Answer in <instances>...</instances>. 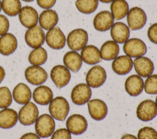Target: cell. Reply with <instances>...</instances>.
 I'll list each match as a JSON object with an SVG mask.
<instances>
[{
  "mask_svg": "<svg viewBox=\"0 0 157 139\" xmlns=\"http://www.w3.org/2000/svg\"><path fill=\"white\" fill-rule=\"evenodd\" d=\"M67 130L74 135H80L87 130V120L83 116L73 114L67 119Z\"/></svg>",
  "mask_w": 157,
  "mask_h": 139,
  "instance_id": "10",
  "label": "cell"
},
{
  "mask_svg": "<svg viewBox=\"0 0 157 139\" xmlns=\"http://www.w3.org/2000/svg\"><path fill=\"white\" fill-rule=\"evenodd\" d=\"M106 78L105 68L100 65H94L86 73V82L90 88H98L105 83Z\"/></svg>",
  "mask_w": 157,
  "mask_h": 139,
  "instance_id": "7",
  "label": "cell"
},
{
  "mask_svg": "<svg viewBox=\"0 0 157 139\" xmlns=\"http://www.w3.org/2000/svg\"><path fill=\"white\" fill-rule=\"evenodd\" d=\"M137 139H157V131L152 127H142L137 133Z\"/></svg>",
  "mask_w": 157,
  "mask_h": 139,
  "instance_id": "36",
  "label": "cell"
},
{
  "mask_svg": "<svg viewBox=\"0 0 157 139\" xmlns=\"http://www.w3.org/2000/svg\"><path fill=\"white\" fill-rule=\"evenodd\" d=\"M63 62L68 70L77 72L82 67V60L80 54L76 51H69L64 54Z\"/></svg>",
  "mask_w": 157,
  "mask_h": 139,
  "instance_id": "28",
  "label": "cell"
},
{
  "mask_svg": "<svg viewBox=\"0 0 157 139\" xmlns=\"http://www.w3.org/2000/svg\"><path fill=\"white\" fill-rule=\"evenodd\" d=\"M48 58L47 50L43 47H38L32 50L29 55V61L32 65L40 66L47 62Z\"/></svg>",
  "mask_w": 157,
  "mask_h": 139,
  "instance_id": "31",
  "label": "cell"
},
{
  "mask_svg": "<svg viewBox=\"0 0 157 139\" xmlns=\"http://www.w3.org/2000/svg\"><path fill=\"white\" fill-rule=\"evenodd\" d=\"M19 20L23 26L27 29L34 27L37 25L39 21V15L35 8L32 6H24L19 13Z\"/></svg>",
  "mask_w": 157,
  "mask_h": 139,
  "instance_id": "17",
  "label": "cell"
},
{
  "mask_svg": "<svg viewBox=\"0 0 157 139\" xmlns=\"http://www.w3.org/2000/svg\"><path fill=\"white\" fill-rule=\"evenodd\" d=\"M75 6L83 14H90L98 7V0H76Z\"/></svg>",
  "mask_w": 157,
  "mask_h": 139,
  "instance_id": "33",
  "label": "cell"
},
{
  "mask_svg": "<svg viewBox=\"0 0 157 139\" xmlns=\"http://www.w3.org/2000/svg\"><path fill=\"white\" fill-rule=\"evenodd\" d=\"M20 139H41V137L35 133H26L23 134Z\"/></svg>",
  "mask_w": 157,
  "mask_h": 139,
  "instance_id": "41",
  "label": "cell"
},
{
  "mask_svg": "<svg viewBox=\"0 0 157 139\" xmlns=\"http://www.w3.org/2000/svg\"><path fill=\"white\" fill-rule=\"evenodd\" d=\"M18 113L12 109H3L0 111V128L10 129L17 124Z\"/></svg>",
  "mask_w": 157,
  "mask_h": 139,
  "instance_id": "27",
  "label": "cell"
},
{
  "mask_svg": "<svg viewBox=\"0 0 157 139\" xmlns=\"http://www.w3.org/2000/svg\"><path fill=\"white\" fill-rule=\"evenodd\" d=\"M39 118V109L33 102L25 104L18 112V120L24 126L34 124Z\"/></svg>",
  "mask_w": 157,
  "mask_h": 139,
  "instance_id": "5",
  "label": "cell"
},
{
  "mask_svg": "<svg viewBox=\"0 0 157 139\" xmlns=\"http://www.w3.org/2000/svg\"><path fill=\"white\" fill-rule=\"evenodd\" d=\"M58 15L57 12L53 10H46L41 13L39 17V22L40 27L45 30L53 29L58 23Z\"/></svg>",
  "mask_w": 157,
  "mask_h": 139,
  "instance_id": "24",
  "label": "cell"
},
{
  "mask_svg": "<svg viewBox=\"0 0 157 139\" xmlns=\"http://www.w3.org/2000/svg\"><path fill=\"white\" fill-rule=\"evenodd\" d=\"M155 105H156V107H157V96H156V98H155Z\"/></svg>",
  "mask_w": 157,
  "mask_h": 139,
  "instance_id": "47",
  "label": "cell"
},
{
  "mask_svg": "<svg viewBox=\"0 0 157 139\" xmlns=\"http://www.w3.org/2000/svg\"><path fill=\"white\" fill-rule=\"evenodd\" d=\"M127 17V24L130 30L136 31L142 29L147 22V15L141 8L135 7L129 10Z\"/></svg>",
  "mask_w": 157,
  "mask_h": 139,
  "instance_id": "4",
  "label": "cell"
},
{
  "mask_svg": "<svg viewBox=\"0 0 157 139\" xmlns=\"http://www.w3.org/2000/svg\"><path fill=\"white\" fill-rule=\"evenodd\" d=\"M50 77L57 88H62L68 84L71 79L70 71L64 65H55L50 71Z\"/></svg>",
  "mask_w": 157,
  "mask_h": 139,
  "instance_id": "12",
  "label": "cell"
},
{
  "mask_svg": "<svg viewBox=\"0 0 157 139\" xmlns=\"http://www.w3.org/2000/svg\"><path fill=\"white\" fill-rule=\"evenodd\" d=\"M111 36L116 43H124L130 38V29L123 22H116L111 28Z\"/></svg>",
  "mask_w": 157,
  "mask_h": 139,
  "instance_id": "20",
  "label": "cell"
},
{
  "mask_svg": "<svg viewBox=\"0 0 157 139\" xmlns=\"http://www.w3.org/2000/svg\"><path fill=\"white\" fill-rule=\"evenodd\" d=\"M125 90L130 96L137 97L144 91V81L138 75H131L126 79Z\"/></svg>",
  "mask_w": 157,
  "mask_h": 139,
  "instance_id": "21",
  "label": "cell"
},
{
  "mask_svg": "<svg viewBox=\"0 0 157 139\" xmlns=\"http://www.w3.org/2000/svg\"><path fill=\"white\" fill-rule=\"evenodd\" d=\"M123 52L130 57H142L147 53V46L145 42L137 38L129 39L123 45Z\"/></svg>",
  "mask_w": 157,
  "mask_h": 139,
  "instance_id": "6",
  "label": "cell"
},
{
  "mask_svg": "<svg viewBox=\"0 0 157 139\" xmlns=\"http://www.w3.org/2000/svg\"><path fill=\"white\" fill-rule=\"evenodd\" d=\"M113 71L117 75H125L128 74L133 68V61L129 56H120L113 60L112 64Z\"/></svg>",
  "mask_w": 157,
  "mask_h": 139,
  "instance_id": "19",
  "label": "cell"
},
{
  "mask_svg": "<svg viewBox=\"0 0 157 139\" xmlns=\"http://www.w3.org/2000/svg\"><path fill=\"white\" fill-rule=\"evenodd\" d=\"M137 117L140 120L148 122L155 119L157 116V107L152 100H145L138 105L136 111Z\"/></svg>",
  "mask_w": 157,
  "mask_h": 139,
  "instance_id": "8",
  "label": "cell"
},
{
  "mask_svg": "<svg viewBox=\"0 0 157 139\" xmlns=\"http://www.w3.org/2000/svg\"><path fill=\"white\" fill-rule=\"evenodd\" d=\"M10 29V22L7 17L0 14V36L6 34Z\"/></svg>",
  "mask_w": 157,
  "mask_h": 139,
  "instance_id": "38",
  "label": "cell"
},
{
  "mask_svg": "<svg viewBox=\"0 0 157 139\" xmlns=\"http://www.w3.org/2000/svg\"><path fill=\"white\" fill-rule=\"evenodd\" d=\"M2 10V1L0 0V12Z\"/></svg>",
  "mask_w": 157,
  "mask_h": 139,
  "instance_id": "45",
  "label": "cell"
},
{
  "mask_svg": "<svg viewBox=\"0 0 157 139\" xmlns=\"http://www.w3.org/2000/svg\"><path fill=\"white\" fill-rule=\"evenodd\" d=\"M144 90L148 95H157V75H151L144 82Z\"/></svg>",
  "mask_w": 157,
  "mask_h": 139,
  "instance_id": "35",
  "label": "cell"
},
{
  "mask_svg": "<svg viewBox=\"0 0 157 139\" xmlns=\"http://www.w3.org/2000/svg\"><path fill=\"white\" fill-rule=\"evenodd\" d=\"M70 110L68 101L63 97H57L51 101L49 105V112L54 120L64 121Z\"/></svg>",
  "mask_w": 157,
  "mask_h": 139,
  "instance_id": "1",
  "label": "cell"
},
{
  "mask_svg": "<svg viewBox=\"0 0 157 139\" xmlns=\"http://www.w3.org/2000/svg\"><path fill=\"white\" fill-rule=\"evenodd\" d=\"M148 37L152 43L157 45V23L153 24L148 28Z\"/></svg>",
  "mask_w": 157,
  "mask_h": 139,
  "instance_id": "39",
  "label": "cell"
},
{
  "mask_svg": "<svg viewBox=\"0 0 157 139\" xmlns=\"http://www.w3.org/2000/svg\"><path fill=\"white\" fill-rule=\"evenodd\" d=\"M110 9L114 20H121L128 14L129 5L126 0H114L111 3Z\"/></svg>",
  "mask_w": 157,
  "mask_h": 139,
  "instance_id": "30",
  "label": "cell"
},
{
  "mask_svg": "<svg viewBox=\"0 0 157 139\" xmlns=\"http://www.w3.org/2000/svg\"><path fill=\"white\" fill-rule=\"evenodd\" d=\"M36 134L42 138H47L53 134L55 130V121L50 115L43 114L39 116L35 125Z\"/></svg>",
  "mask_w": 157,
  "mask_h": 139,
  "instance_id": "2",
  "label": "cell"
},
{
  "mask_svg": "<svg viewBox=\"0 0 157 139\" xmlns=\"http://www.w3.org/2000/svg\"><path fill=\"white\" fill-rule=\"evenodd\" d=\"M133 66L139 76L147 78L152 75L154 71V64L148 57H136L133 61Z\"/></svg>",
  "mask_w": 157,
  "mask_h": 139,
  "instance_id": "16",
  "label": "cell"
},
{
  "mask_svg": "<svg viewBox=\"0 0 157 139\" xmlns=\"http://www.w3.org/2000/svg\"><path fill=\"white\" fill-rule=\"evenodd\" d=\"M2 9L8 16L15 17L21 10V2L20 0H2Z\"/></svg>",
  "mask_w": 157,
  "mask_h": 139,
  "instance_id": "32",
  "label": "cell"
},
{
  "mask_svg": "<svg viewBox=\"0 0 157 139\" xmlns=\"http://www.w3.org/2000/svg\"><path fill=\"white\" fill-rule=\"evenodd\" d=\"M25 79L32 85H42L48 78V74L44 68L40 66L32 65L26 68L25 71Z\"/></svg>",
  "mask_w": 157,
  "mask_h": 139,
  "instance_id": "13",
  "label": "cell"
},
{
  "mask_svg": "<svg viewBox=\"0 0 157 139\" xmlns=\"http://www.w3.org/2000/svg\"><path fill=\"white\" fill-rule=\"evenodd\" d=\"M91 96L92 91L86 83L77 84L71 91V101L77 105H82L87 103L90 100Z\"/></svg>",
  "mask_w": 157,
  "mask_h": 139,
  "instance_id": "11",
  "label": "cell"
},
{
  "mask_svg": "<svg viewBox=\"0 0 157 139\" xmlns=\"http://www.w3.org/2000/svg\"><path fill=\"white\" fill-rule=\"evenodd\" d=\"M88 110L90 117L96 121L103 120L108 114V107L101 99H92L87 102Z\"/></svg>",
  "mask_w": 157,
  "mask_h": 139,
  "instance_id": "15",
  "label": "cell"
},
{
  "mask_svg": "<svg viewBox=\"0 0 157 139\" xmlns=\"http://www.w3.org/2000/svg\"><path fill=\"white\" fill-rule=\"evenodd\" d=\"M46 42L51 49L61 50L66 44V38L60 28L54 27L47 32Z\"/></svg>",
  "mask_w": 157,
  "mask_h": 139,
  "instance_id": "14",
  "label": "cell"
},
{
  "mask_svg": "<svg viewBox=\"0 0 157 139\" xmlns=\"http://www.w3.org/2000/svg\"><path fill=\"white\" fill-rule=\"evenodd\" d=\"M22 1H25V2H32V1H34V0H22Z\"/></svg>",
  "mask_w": 157,
  "mask_h": 139,
  "instance_id": "46",
  "label": "cell"
},
{
  "mask_svg": "<svg viewBox=\"0 0 157 139\" xmlns=\"http://www.w3.org/2000/svg\"><path fill=\"white\" fill-rule=\"evenodd\" d=\"M121 139H137V137H136L135 136L133 135V134H124V135H123Z\"/></svg>",
  "mask_w": 157,
  "mask_h": 139,
  "instance_id": "43",
  "label": "cell"
},
{
  "mask_svg": "<svg viewBox=\"0 0 157 139\" xmlns=\"http://www.w3.org/2000/svg\"><path fill=\"white\" fill-rule=\"evenodd\" d=\"M25 39L29 47L38 48L42 46L46 41V35L40 26L36 25L28 29L25 32Z\"/></svg>",
  "mask_w": 157,
  "mask_h": 139,
  "instance_id": "9",
  "label": "cell"
},
{
  "mask_svg": "<svg viewBox=\"0 0 157 139\" xmlns=\"http://www.w3.org/2000/svg\"><path fill=\"white\" fill-rule=\"evenodd\" d=\"M57 0H37V4L43 9L50 10L55 5Z\"/></svg>",
  "mask_w": 157,
  "mask_h": 139,
  "instance_id": "40",
  "label": "cell"
},
{
  "mask_svg": "<svg viewBox=\"0 0 157 139\" xmlns=\"http://www.w3.org/2000/svg\"><path fill=\"white\" fill-rule=\"evenodd\" d=\"M32 95L30 88L26 84L21 83L14 87L12 96L17 103L20 105H25L30 102Z\"/></svg>",
  "mask_w": 157,
  "mask_h": 139,
  "instance_id": "26",
  "label": "cell"
},
{
  "mask_svg": "<svg viewBox=\"0 0 157 139\" xmlns=\"http://www.w3.org/2000/svg\"><path fill=\"white\" fill-rule=\"evenodd\" d=\"M32 97L36 103L41 105H47L53 100L54 94L50 87L41 85L35 89Z\"/></svg>",
  "mask_w": 157,
  "mask_h": 139,
  "instance_id": "25",
  "label": "cell"
},
{
  "mask_svg": "<svg viewBox=\"0 0 157 139\" xmlns=\"http://www.w3.org/2000/svg\"><path fill=\"white\" fill-rule=\"evenodd\" d=\"M66 41L68 46L72 51L82 50L88 43L87 32L82 29H75L69 32Z\"/></svg>",
  "mask_w": 157,
  "mask_h": 139,
  "instance_id": "3",
  "label": "cell"
},
{
  "mask_svg": "<svg viewBox=\"0 0 157 139\" xmlns=\"http://www.w3.org/2000/svg\"><path fill=\"white\" fill-rule=\"evenodd\" d=\"M100 54L101 58L105 61L114 60L120 54V46L115 41L109 40L101 46Z\"/></svg>",
  "mask_w": 157,
  "mask_h": 139,
  "instance_id": "29",
  "label": "cell"
},
{
  "mask_svg": "<svg viewBox=\"0 0 157 139\" xmlns=\"http://www.w3.org/2000/svg\"><path fill=\"white\" fill-rule=\"evenodd\" d=\"M80 56L82 57V61L90 65L98 64L102 60L101 57L100 50H98L97 46H93V45L85 46L81 50Z\"/></svg>",
  "mask_w": 157,
  "mask_h": 139,
  "instance_id": "23",
  "label": "cell"
},
{
  "mask_svg": "<svg viewBox=\"0 0 157 139\" xmlns=\"http://www.w3.org/2000/svg\"><path fill=\"white\" fill-rule=\"evenodd\" d=\"M98 1H100V2H104V3H109V2H113L114 0H98Z\"/></svg>",
  "mask_w": 157,
  "mask_h": 139,
  "instance_id": "44",
  "label": "cell"
},
{
  "mask_svg": "<svg viewBox=\"0 0 157 139\" xmlns=\"http://www.w3.org/2000/svg\"><path fill=\"white\" fill-rule=\"evenodd\" d=\"M13 96L7 87H0V109H6L12 104Z\"/></svg>",
  "mask_w": 157,
  "mask_h": 139,
  "instance_id": "34",
  "label": "cell"
},
{
  "mask_svg": "<svg viewBox=\"0 0 157 139\" xmlns=\"http://www.w3.org/2000/svg\"><path fill=\"white\" fill-rule=\"evenodd\" d=\"M5 75H6L5 70H4V68H2V66L0 65V84H1V83L2 82L4 78H5Z\"/></svg>",
  "mask_w": 157,
  "mask_h": 139,
  "instance_id": "42",
  "label": "cell"
},
{
  "mask_svg": "<svg viewBox=\"0 0 157 139\" xmlns=\"http://www.w3.org/2000/svg\"><path fill=\"white\" fill-rule=\"evenodd\" d=\"M17 48V40L14 35L6 33L0 37V54L9 56L13 54Z\"/></svg>",
  "mask_w": 157,
  "mask_h": 139,
  "instance_id": "22",
  "label": "cell"
},
{
  "mask_svg": "<svg viewBox=\"0 0 157 139\" xmlns=\"http://www.w3.org/2000/svg\"><path fill=\"white\" fill-rule=\"evenodd\" d=\"M51 139H71V133L67 128L58 129L53 133Z\"/></svg>",
  "mask_w": 157,
  "mask_h": 139,
  "instance_id": "37",
  "label": "cell"
},
{
  "mask_svg": "<svg viewBox=\"0 0 157 139\" xmlns=\"http://www.w3.org/2000/svg\"><path fill=\"white\" fill-rule=\"evenodd\" d=\"M93 24L97 31L101 32H106L111 29L114 24V18L109 11H101L95 16Z\"/></svg>",
  "mask_w": 157,
  "mask_h": 139,
  "instance_id": "18",
  "label": "cell"
}]
</instances>
